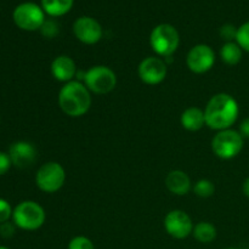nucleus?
I'll use <instances>...</instances> for the list:
<instances>
[{
	"label": "nucleus",
	"instance_id": "39448f33",
	"mask_svg": "<svg viewBox=\"0 0 249 249\" xmlns=\"http://www.w3.org/2000/svg\"><path fill=\"white\" fill-rule=\"evenodd\" d=\"M212 148L221 160H231L242 151L243 138L240 131L232 129L220 130L212 141Z\"/></svg>",
	"mask_w": 249,
	"mask_h": 249
},
{
	"label": "nucleus",
	"instance_id": "9d476101",
	"mask_svg": "<svg viewBox=\"0 0 249 249\" xmlns=\"http://www.w3.org/2000/svg\"><path fill=\"white\" fill-rule=\"evenodd\" d=\"M164 228L172 237L182 240L194 231V224L191 218L185 212L172 211L165 216Z\"/></svg>",
	"mask_w": 249,
	"mask_h": 249
},
{
	"label": "nucleus",
	"instance_id": "7ed1b4c3",
	"mask_svg": "<svg viewBox=\"0 0 249 249\" xmlns=\"http://www.w3.org/2000/svg\"><path fill=\"white\" fill-rule=\"evenodd\" d=\"M12 219L15 225L22 230L34 231L43 226L45 221V212L36 202L24 201L14 209Z\"/></svg>",
	"mask_w": 249,
	"mask_h": 249
},
{
	"label": "nucleus",
	"instance_id": "c85d7f7f",
	"mask_svg": "<svg viewBox=\"0 0 249 249\" xmlns=\"http://www.w3.org/2000/svg\"><path fill=\"white\" fill-rule=\"evenodd\" d=\"M242 190H243V194H245L246 196L249 198V178H247V179H246V181L243 182Z\"/></svg>",
	"mask_w": 249,
	"mask_h": 249
},
{
	"label": "nucleus",
	"instance_id": "bb28decb",
	"mask_svg": "<svg viewBox=\"0 0 249 249\" xmlns=\"http://www.w3.org/2000/svg\"><path fill=\"white\" fill-rule=\"evenodd\" d=\"M0 235H1V237H4V238L12 237V236L15 235L14 224L9 223V221L0 224Z\"/></svg>",
	"mask_w": 249,
	"mask_h": 249
},
{
	"label": "nucleus",
	"instance_id": "0eeeda50",
	"mask_svg": "<svg viewBox=\"0 0 249 249\" xmlns=\"http://www.w3.org/2000/svg\"><path fill=\"white\" fill-rule=\"evenodd\" d=\"M66 173L57 162H48L39 168L36 177V186L46 194H53L63 186Z\"/></svg>",
	"mask_w": 249,
	"mask_h": 249
},
{
	"label": "nucleus",
	"instance_id": "393cba45",
	"mask_svg": "<svg viewBox=\"0 0 249 249\" xmlns=\"http://www.w3.org/2000/svg\"><path fill=\"white\" fill-rule=\"evenodd\" d=\"M220 34L225 40H228V43H230L232 39H236V36H237V29L235 28L231 24H225L224 27H221Z\"/></svg>",
	"mask_w": 249,
	"mask_h": 249
},
{
	"label": "nucleus",
	"instance_id": "4be33fe9",
	"mask_svg": "<svg viewBox=\"0 0 249 249\" xmlns=\"http://www.w3.org/2000/svg\"><path fill=\"white\" fill-rule=\"evenodd\" d=\"M68 249H95L94 243L85 236H77L68 243Z\"/></svg>",
	"mask_w": 249,
	"mask_h": 249
},
{
	"label": "nucleus",
	"instance_id": "412c9836",
	"mask_svg": "<svg viewBox=\"0 0 249 249\" xmlns=\"http://www.w3.org/2000/svg\"><path fill=\"white\" fill-rule=\"evenodd\" d=\"M236 41L241 46L242 50L249 53V22L243 23L240 28L237 29V36H236Z\"/></svg>",
	"mask_w": 249,
	"mask_h": 249
},
{
	"label": "nucleus",
	"instance_id": "a211bd4d",
	"mask_svg": "<svg viewBox=\"0 0 249 249\" xmlns=\"http://www.w3.org/2000/svg\"><path fill=\"white\" fill-rule=\"evenodd\" d=\"M220 57L226 65L229 66H235L237 65L238 62L242 58V49L238 44L232 43H226L225 45L221 48L220 50Z\"/></svg>",
	"mask_w": 249,
	"mask_h": 249
},
{
	"label": "nucleus",
	"instance_id": "9b49d317",
	"mask_svg": "<svg viewBox=\"0 0 249 249\" xmlns=\"http://www.w3.org/2000/svg\"><path fill=\"white\" fill-rule=\"evenodd\" d=\"M139 75L146 84H160L167 75V65L160 57H147L139 66Z\"/></svg>",
	"mask_w": 249,
	"mask_h": 249
},
{
	"label": "nucleus",
	"instance_id": "1a4fd4ad",
	"mask_svg": "<svg viewBox=\"0 0 249 249\" xmlns=\"http://www.w3.org/2000/svg\"><path fill=\"white\" fill-rule=\"evenodd\" d=\"M186 62L192 72L204 73L213 67L215 62V55L211 46L206 44H199L189 51Z\"/></svg>",
	"mask_w": 249,
	"mask_h": 249
},
{
	"label": "nucleus",
	"instance_id": "4468645a",
	"mask_svg": "<svg viewBox=\"0 0 249 249\" xmlns=\"http://www.w3.org/2000/svg\"><path fill=\"white\" fill-rule=\"evenodd\" d=\"M77 72L75 63L70 56H57L51 63V73L53 78L60 82H70Z\"/></svg>",
	"mask_w": 249,
	"mask_h": 249
},
{
	"label": "nucleus",
	"instance_id": "cd10ccee",
	"mask_svg": "<svg viewBox=\"0 0 249 249\" xmlns=\"http://www.w3.org/2000/svg\"><path fill=\"white\" fill-rule=\"evenodd\" d=\"M240 134L242 135V138H248L249 139V118L243 119V122L241 123Z\"/></svg>",
	"mask_w": 249,
	"mask_h": 249
},
{
	"label": "nucleus",
	"instance_id": "c756f323",
	"mask_svg": "<svg viewBox=\"0 0 249 249\" xmlns=\"http://www.w3.org/2000/svg\"><path fill=\"white\" fill-rule=\"evenodd\" d=\"M0 249H9L7 247H2V246H0Z\"/></svg>",
	"mask_w": 249,
	"mask_h": 249
},
{
	"label": "nucleus",
	"instance_id": "20e7f679",
	"mask_svg": "<svg viewBox=\"0 0 249 249\" xmlns=\"http://www.w3.org/2000/svg\"><path fill=\"white\" fill-rule=\"evenodd\" d=\"M179 41V33L170 24H160L151 33V46L157 55L163 56V57L172 56L177 51Z\"/></svg>",
	"mask_w": 249,
	"mask_h": 249
},
{
	"label": "nucleus",
	"instance_id": "423d86ee",
	"mask_svg": "<svg viewBox=\"0 0 249 249\" xmlns=\"http://www.w3.org/2000/svg\"><path fill=\"white\" fill-rule=\"evenodd\" d=\"M85 87L95 94H107L116 88V73L106 66H94L84 75Z\"/></svg>",
	"mask_w": 249,
	"mask_h": 249
},
{
	"label": "nucleus",
	"instance_id": "aec40b11",
	"mask_svg": "<svg viewBox=\"0 0 249 249\" xmlns=\"http://www.w3.org/2000/svg\"><path fill=\"white\" fill-rule=\"evenodd\" d=\"M194 191L198 197L207 198V197L213 196L214 191H215V187H214V184L211 180L203 179L196 182V185L194 187Z\"/></svg>",
	"mask_w": 249,
	"mask_h": 249
},
{
	"label": "nucleus",
	"instance_id": "b1692460",
	"mask_svg": "<svg viewBox=\"0 0 249 249\" xmlns=\"http://www.w3.org/2000/svg\"><path fill=\"white\" fill-rule=\"evenodd\" d=\"M40 29H41V33H43L45 36H48V38H53V36H56V33L58 32L57 26H56L55 22L53 21L44 22Z\"/></svg>",
	"mask_w": 249,
	"mask_h": 249
},
{
	"label": "nucleus",
	"instance_id": "dca6fc26",
	"mask_svg": "<svg viewBox=\"0 0 249 249\" xmlns=\"http://www.w3.org/2000/svg\"><path fill=\"white\" fill-rule=\"evenodd\" d=\"M181 125L186 130L197 131L206 124V117L204 112L197 107H190L185 109L184 113L181 114Z\"/></svg>",
	"mask_w": 249,
	"mask_h": 249
},
{
	"label": "nucleus",
	"instance_id": "f8f14e48",
	"mask_svg": "<svg viewBox=\"0 0 249 249\" xmlns=\"http://www.w3.org/2000/svg\"><path fill=\"white\" fill-rule=\"evenodd\" d=\"M73 32L77 39L84 44L97 43L102 36V28L96 19L91 17H80L73 24Z\"/></svg>",
	"mask_w": 249,
	"mask_h": 249
},
{
	"label": "nucleus",
	"instance_id": "f257e3e1",
	"mask_svg": "<svg viewBox=\"0 0 249 249\" xmlns=\"http://www.w3.org/2000/svg\"><path fill=\"white\" fill-rule=\"evenodd\" d=\"M238 105L231 95L221 92L209 100L204 111L206 124L214 130L230 129L238 117Z\"/></svg>",
	"mask_w": 249,
	"mask_h": 249
},
{
	"label": "nucleus",
	"instance_id": "f3484780",
	"mask_svg": "<svg viewBox=\"0 0 249 249\" xmlns=\"http://www.w3.org/2000/svg\"><path fill=\"white\" fill-rule=\"evenodd\" d=\"M41 5L50 16H62L72 9L73 0H41Z\"/></svg>",
	"mask_w": 249,
	"mask_h": 249
},
{
	"label": "nucleus",
	"instance_id": "a878e982",
	"mask_svg": "<svg viewBox=\"0 0 249 249\" xmlns=\"http://www.w3.org/2000/svg\"><path fill=\"white\" fill-rule=\"evenodd\" d=\"M11 160H10L9 153H5L0 151V177L6 174L11 167Z\"/></svg>",
	"mask_w": 249,
	"mask_h": 249
},
{
	"label": "nucleus",
	"instance_id": "7c9ffc66",
	"mask_svg": "<svg viewBox=\"0 0 249 249\" xmlns=\"http://www.w3.org/2000/svg\"><path fill=\"white\" fill-rule=\"evenodd\" d=\"M226 249H238V248H226Z\"/></svg>",
	"mask_w": 249,
	"mask_h": 249
},
{
	"label": "nucleus",
	"instance_id": "ddd939ff",
	"mask_svg": "<svg viewBox=\"0 0 249 249\" xmlns=\"http://www.w3.org/2000/svg\"><path fill=\"white\" fill-rule=\"evenodd\" d=\"M9 156L11 163L17 168H28L36 162V150L31 142L27 141H17L12 143L9 148Z\"/></svg>",
	"mask_w": 249,
	"mask_h": 249
},
{
	"label": "nucleus",
	"instance_id": "6e6552de",
	"mask_svg": "<svg viewBox=\"0 0 249 249\" xmlns=\"http://www.w3.org/2000/svg\"><path fill=\"white\" fill-rule=\"evenodd\" d=\"M14 21L18 28L23 31H36L41 28L45 22L44 12L33 2H24L18 5L14 11Z\"/></svg>",
	"mask_w": 249,
	"mask_h": 249
},
{
	"label": "nucleus",
	"instance_id": "5701e85b",
	"mask_svg": "<svg viewBox=\"0 0 249 249\" xmlns=\"http://www.w3.org/2000/svg\"><path fill=\"white\" fill-rule=\"evenodd\" d=\"M12 213H14V212H12V208L9 204V202L0 198V224L9 221Z\"/></svg>",
	"mask_w": 249,
	"mask_h": 249
},
{
	"label": "nucleus",
	"instance_id": "2eb2a0df",
	"mask_svg": "<svg viewBox=\"0 0 249 249\" xmlns=\"http://www.w3.org/2000/svg\"><path fill=\"white\" fill-rule=\"evenodd\" d=\"M165 185L172 194L178 195V196H184V195L189 194L190 189H191L190 178L187 177L186 173L181 172V170L170 172L165 179Z\"/></svg>",
	"mask_w": 249,
	"mask_h": 249
},
{
	"label": "nucleus",
	"instance_id": "f03ea898",
	"mask_svg": "<svg viewBox=\"0 0 249 249\" xmlns=\"http://www.w3.org/2000/svg\"><path fill=\"white\" fill-rule=\"evenodd\" d=\"M58 105L67 116H83L91 106L89 89L79 82H68L61 89L58 95Z\"/></svg>",
	"mask_w": 249,
	"mask_h": 249
},
{
	"label": "nucleus",
	"instance_id": "6ab92c4d",
	"mask_svg": "<svg viewBox=\"0 0 249 249\" xmlns=\"http://www.w3.org/2000/svg\"><path fill=\"white\" fill-rule=\"evenodd\" d=\"M194 236L198 242L211 243L216 237V229L213 224L202 221L194 228Z\"/></svg>",
	"mask_w": 249,
	"mask_h": 249
}]
</instances>
